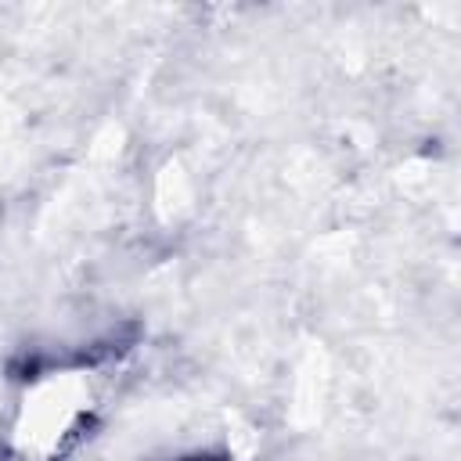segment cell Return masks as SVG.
I'll use <instances>...</instances> for the list:
<instances>
[{
    "instance_id": "cell-1",
    "label": "cell",
    "mask_w": 461,
    "mask_h": 461,
    "mask_svg": "<svg viewBox=\"0 0 461 461\" xmlns=\"http://www.w3.org/2000/svg\"><path fill=\"white\" fill-rule=\"evenodd\" d=\"M97 385L83 367L40 375L11 421L7 454L18 461H68L97 418Z\"/></svg>"
},
{
    "instance_id": "cell-2",
    "label": "cell",
    "mask_w": 461,
    "mask_h": 461,
    "mask_svg": "<svg viewBox=\"0 0 461 461\" xmlns=\"http://www.w3.org/2000/svg\"><path fill=\"white\" fill-rule=\"evenodd\" d=\"M0 461H18L14 454H7V450H0Z\"/></svg>"
}]
</instances>
